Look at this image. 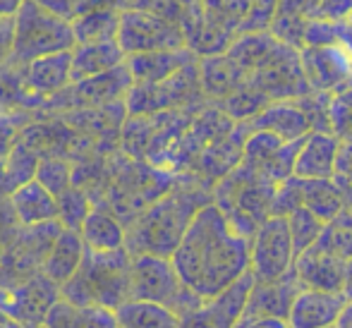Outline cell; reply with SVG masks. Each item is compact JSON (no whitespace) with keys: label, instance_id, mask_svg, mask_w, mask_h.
Listing matches in <instances>:
<instances>
[{"label":"cell","instance_id":"9c48e42d","mask_svg":"<svg viewBox=\"0 0 352 328\" xmlns=\"http://www.w3.org/2000/svg\"><path fill=\"white\" fill-rule=\"evenodd\" d=\"M118 43L125 56H140V53L156 51H180L187 48V39L180 24L170 22L153 10H140V12H122L120 34Z\"/></svg>","mask_w":352,"mask_h":328},{"label":"cell","instance_id":"3957f363","mask_svg":"<svg viewBox=\"0 0 352 328\" xmlns=\"http://www.w3.org/2000/svg\"><path fill=\"white\" fill-rule=\"evenodd\" d=\"M132 254L127 250L96 254L87 252L82 268L60 287V297L82 307H106L118 311L132 300L130 292Z\"/></svg>","mask_w":352,"mask_h":328},{"label":"cell","instance_id":"8fae6325","mask_svg":"<svg viewBox=\"0 0 352 328\" xmlns=\"http://www.w3.org/2000/svg\"><path fill=\"white\" fill-rule=\"evenodd\" d=\"M247 82L259 89L271 101H297L311 94L302 67V56L297 48L278 43L276 51Z\"/></svg>","mask_w":352,"mask_h":328},{"label":"cell","instance_id":"7a4b0ae2","mask_svg":"<svg viewBox=\"0 0 352 328\" xmlns=\"http://www.w3.org/2000/svg\"><path fill=\"white\" fill-rule=\"evenodd\" d=\"M211 201L213 190L206 187V182H201L195 175H192V180L177 177L173 190L168 195H163L158 201H153L127 228L125 250L132 256L153 254L173 259L190 223Z\"/></svg>","mask_w":352,"mask_h":328},{"label":"cell","instance_id":"1f68e13d","mask_svg":"<svg viewBox=\"0 0 352 328\" xmlns=\"http://www.w3.org/2000/svg\"><path fill=\"white\" fill-rule=\"evenodd\" d=\"M271 103H274V101H271L269 96H264L259 89L252 87V84L247 82V84H242V87L237 89L232 96H228L226 101L216 103V106L221 108V111L226 113L232 122H237V125H245V122L254 120V118L259 116L264 108H269Z\"/></svg>","mask_w":352,"mask_h":328},{"label":"cell","instance_id":"c3c4849f","mask_svg":"<svg viewBox=\"0 0 352 328\" xmlns=\"http://www.w3.org/2000/svg\"><path fill=\"white\" fill-rule=\"evenodd\" d=\"M338 328H352V302H348L343 309V314H340L338 324H336Z\"/></svg>","mask_w":352,"mask_h":328},{"label":"cell","instance_id":"74e56055","mask_svg":"<svg viewBox=\"0 0 352 328\" xmlns=\"http://www.w3.org/2000/svg\"><path fill=\"white\" fill-rule=\"evenodd\" d=\"M43 328H84V309L60 297L48 309L46 319H43Z\"/></svg>","mask_w":352,"mask_h":328},{"label":"cell","instance_id":"b9f144b4","mask_svg":"<svg viewBox=\"0 0 352 328\" xmlns=\"http://www.w3.org/2000/svg\"><path fill=\"white\" fill-rule=\"evenodd\" d=\"M14 48V17L0 19V69L10 63Z\"/></svg>","mask_w":352,"mask_h":328},{"label":"cell","instance_id":"7c38bea8","mask_svg":"<svg viewBox=\"0 0 352 328\" xmlns=\"http://www.w3.org/2000/svg\"><path fill=\"white\" fill-rule=\"evenodd\" d=\"M60 300V287L48 281L43 273H36L22 285L0 290V311L17 321L24 328L43 326L48 309Z\"/></svg>","mask_w":352,"mask_h":328},{"label":"cell","instance_id":"603a6c76","mask_svg":"<svg viewBox=\"0 0 352 328\" xmlns=\"http://www.w3.org/2000/svg\"><path fill=\"white\" fill-rule=\"evenodd\" d=\"M199 82L206 101L221 103L247 84V74L232 63L228 53L199 58Z\"/></svg>","mask_w":352,"mask_h":328},{"label":"cell","instance_id":"f546056e","mask_svg":"<svg viewBox=\"0 0 352 328\" xmlns=\"http://www.w3.org/2000/svg\"><path fill=\"white\" fill-rule=\"evenodd\" d=\"M116 314L120 328H182L180 316L156 302L130 300Z\"/></svg>","mask_w":352,"mask_h":328},{"label":"cell","instance_id":"2e32d148","mask_svg":"<svg viewBox=\"0 0 352 328\" xmlns=\"http://www.w3.org/2000/svg\"><path fill=\"white\" fill-rule=\"evenodd\" d=\"M345 263H348V259H340L338 254L329 252L324 245H314L305 254L297 256L292 273H295L297 283L302 287L343 292Z\"/></svg>","mask_w":352,"mask_h":328},{"label":"cell","instance_id":"e575fe53","mask_svg":"<svg viewBox=\"0 0 352 328\" xmlns=\"http://www.w3.org/2000/svg\"><path fill=\"white\" fill-rule=\"evenodd\" d=\"M94 208V201L82 187L72 185L65 195L58 197V223L65 230H82L84 221L89 218Z\"/></svg>","mask_w":352,"mask_h":328},{"label":"cell","instance_id":"60d3db41","mask_svg":"<svg viewBox=\"0 0 352 328\" xmlns=\"http://www.w3.org/2000/svg\"><path fill=\"white\" fill-rule=\"evenodd\" d=\"M84 328H120L118 314L106 307H87L84 309Z\"/></svg>","mask_w":352,"mask_h":328},{"label":"cell","instance_id":"d4e9b609","mask_svg":"<svg viewBox=\"0 0 352 328\" xmlns=\"http://www.w3.org/2000/svg\"><path fill=\"white\" fill-rule=\"evenodd\" d=\"M8 199L12 204V211L17 216L19 226L32 228L58 221V199L43 185H38L36 180L17 187Z\"/></svg>","mask_w":352,"mask_h":328},{"label":"cell","instance_id":"8992f818","mask_svg":"<svg viewBox=\"0 0 352 328\" xmlns=\"http://www.w3.org/2000/svg\"><path fill=\"white\" fill-rule=\"evenodd\" d=\"M130 292L132 300L156 302L175 311L180 319H187L201 309L204 300L187 290L177 273L175 263L168 256L137 254L130 266Z\"/></svg>","mask_w":352,"mask_h":328},{"label":"cell","instance_id":"ee69618b","mask_svg":"<svg viewBox=\"0 0 352 328\" xmlns=\"http://www.w3.org/2000/svg\"><path fill=\"white\" fill-rule=\"evenodd\" d=\"M120 12H140V10H153L156 0H113Z\"/></svg>","mask_w":352,"mask_h":328},{"label":"cell","instance_id":"ba28073f","mask_svg":"<svg viewBox=\"0 0 352 328\" xmlns=\"http://www.w3.org/2000/svg\"><path fill=\"white\" fill-rule=\"evenodd\" d=\"M132 87H135V79H132V72L125 61V65L111 69V72L82 79V82H72L65 91L48 98L38 116H65V113L82 111V108H101L111 106V103H120L127 98Z\"/></svg>","mask_w":352,"mask_h":328},{"label":"cell","instance_id":"8d00e7d4","mask_svg":"<svg viewBox=\"0 0 352 328\" xmlns=\"http://www.w3.org/2000/svg\"><path fill=\"white\" fill-rule=\"evenodd\" d=\"M280 0H250V12L240 27V34L250 32H269Z\"/></svg>","mask_w":352,"mask_h":328},{"label":"cell","instance_id":"484cf974","mask_svg":"<svg viewBox=\"0 0 352 328\" xmlns=\"http://www.w3.org/2000/svg\"><path fill=\"white\" fill-rule=\"evenodd\" d=\"M127 56L118 41L111 43H79L72 51V82L96 77L125 65Z\"/></svg>","mask_w":352,"mask_h":328},{"label":"cell","instance_id":"f35d334b","mask_svg":"<svg viewBox=\"0 0 352 328\" xmlns=\"http://www.w3.org/2000/svg\"><path fill=\"white\" fill-rule=\"evenodd\" d=\"M36 3H41L43 8L53 10V12H58L60 17L70 19V22L72 19H77L79 14L94 10V8H116L113 0H36Z\"/></svg>","mask_w":352,"mask_h":328},{"label":"cell","instance_id":"5bb4252c","mask_svg":"<svg viewBox=\"0 0 352 328\" xmlns=\"http://www.w3.org/2000/svg\"><path fill=\"white\" fill-rule=\"evenodd\" d=\"M254 273H245L228 290L206 300L199 311L182 319V328H237L245 321V311L250 305V295L254 290Z\"/></svg>","mask_w":352,"mask_h":328},{"label":"cell","instance_id":"d6a6232c","mask_svg":"<svg viewBox=\"0 0 352 328\" xmlns=\"http://www.w3.org/2000/svg\"><path fill=\"white\" fill-rule=\"evenodd\" d=\"M34 180L46 187V190L58 199L74 185V163L70 158H63V156L41 158Z\"/></svg>","mask_w":352,"mask_h":328},{"label":"cell","instance_id":"7bdbcfd3","mask_svg":"<svg viewBox=\"0 0 352 328\" xmlns=\"http://www.w3.org/2000/svg\"><path fill=\"white\" fill-rule=\"evenodd\" d=\"M237 328H290V324L280 316H254V319H245Z\"/></svg>","mask_w":352,"mask_h":328},{"label":"cell","instance_id":"7402d4cb","mask_svg":"<svg viewBox=\"0 0 352 328\" xmlns=\"http://www.w3.org/2000/svg\"><path fill=\"white\" fill-rule=\"evenodd\" d=\"M84 256H87V245L82 240V232L63 228V232L53 242L51 252L43 261L41 273L51 283H56L58 287H63L72 276H77V271L84 263Z\"/></svg>","mask_w":352,"mask_h":328},{"label":"cell","instance_id":"277c9868","mask_svg":"<svg viewBox=\"0 0 352 328\" xmlns=\"http://www.w3.org/2000/svg\"><path fill=\"white\" fill-rule=\"evenodd\" d=\"M276 192V182L240 163L230 175L213 185V204L240 235L252 240L261 223L274 216Z\"/></svg>","mask_w":352,"mask_h":328},{"label":"cell","instance_id":"9a60e30c","mask_svg":"<svg viewBox=\"0 0 352 328\" xmlns=\"http://www.w3.org/2000/svg\"><path fill=\"white\" fill-rule=\"evenodd\" d=\"M348 297L333 290H309L302 287L287 314L290 328H331L338 324Z\"/></svg>","mask_w":352,"mask_h":328},{"label":"cell","instance_id":"83f0119b","mask_svg":"<svg viewBox=\"0 0 352 328\" xmlns=\"http://www.w3.org/2000/svg\"><path fill=\"white\" fill-rule=\"evenodd\" d=\"M120 17L122 12L116 8H94L89 12L72 19L74 36L79 43H111L118 41L120 34Z\"/></svg>","mask_w":352,"mask_h":328},{"label":"cell","instance_id":"30bf717a","mask_svg":"<svg viewBox=\"0 0 352 328\" xmlns=\"http://www.w3.org/2000/svg\"><path fill=\"white\" fill-rule=\"evenodd\" d=\"M297 261L287 218L271 216L252 237V273L256 283H276L292 273Z\"/></svg>","mask_w":352,"mask_h":328},{"label":"cell","instance_id":"7dc6e473","mask_svg":"<svg viewBox=\"0 0 352 328\" xmlns=\"http://www.w3.org/2000/svg\"><path fill=\"white\" fill-rule=\"evenodd\" d=\"M343 295L348 297V302H352V256L345 263V283H343Z\"/></svg>","mask_w":352,"mask_h":328},{"label":"cell","instance_id":"d6986e66","mask_svg":"<svg viewBox=\"0 0 352 328\" xmlns=\"http://www.w3.org/2000/svg\"><path fill=\"white\" fill-rule=\"evenodd\" d=\"M24 84L41 106L51 96L65 91L72 84V51L38 58V61L24 65Z\"/></svg>","mask_w":352,"mask_h":328},{"label":"cell","instance_id":"5b68a950","mask_svg":"<svg viewBox=\"0 0 352 328\" xmlns=\"http://www.w3.org/2000/svg\"><path fill=\"white\" fill-rule=\"evenodd\" d=\"M77 48L72 22L36 0H24L14 14V48L12 63L29 65L38 58L70 53Z\"/></svg>","mask_w":352,"mask_h":328},{"label":"cell","instance_id":"bcb514c9","mask_svg":"<svg viewBox=\"0 0 352 328\" xmlns=\"http://www.w3.org/2000/svg\"><path fill=\"white\" fill-rule=\"evenodd\" d=\"M340 43H345L352 51V14L345 22H340Z\"/></svg>","mask_w":352,"mask_h":328},{"label":"cell","instance_id":"f1b7e54d","mask_svg":"<svg viewBox=\"0 0 352 328\" xmlns=\"http://www.w3.org/2000/svg\"><path fill=\"white\" fill-rule=\"evenodd\" d=\"M302 182V208L331 226L343 213L345 197L333 180H300Z\"/></svg>","mask_w":352,"mask_h":328},{"label":"cell","instance_id":"cb8c5ba5","mask_svg":"<svg viewBox=\"0 0 352 328\" xmlns=\"http://www.w3.org/2000/svg\"><path fill=\"white\" fill-rule=\"evenodd\" d=\"M199 58L190 51V48H180V51H156V53H140V56L127 58V67L132 72L135 84H158L166 82L182 67L192 65Z\"/></svg>","mask_w":352,"mask_h":328},{"label":"cell","instance_id":"4dcf8cb0","mask_svg":"<svg viewBox=\"0 0 352 328\" xmlns=\"http://www.w3.org/2000/svg\"><path fill=\"white\" fill-rule=\"evenodd\" d=\"M38 163H41V156L27 142L19 139L3 161V195L10 197L17 187L32 182L36 177Z\"/></svg>","mask_w":352,"mask_h":328},{"label":"cell","instance_id":"836d02e7","mask_svg":"<svg viewBox=\"0 0 352 328\" xmlns=\"http://www.w3.org/2000/svg\"><path fill=\"white\" fill-rule=\"evenodd\" d=\"M287 226H290V235L295 242V252L297 256L305 254L307 250H311L314 245H319V240L326 232V223L321 218H316L311 211L307 208H297L287 216Z\"/></svg>","mask_w":352,"mask_h":328},{"label":"cell","instance_id":"f6af8a7d","mask_svg":"<svg viewBox=\"0 0 352 328\" xmlns=\"http://www.w3.org/2000/svg\"><path fill=\"white\" fill-rule=\"evenodd\" d=\"M24 0H0V19H10L17 14V10L22 8Z\"/></svg>","mask_w":352,"mask_h":328},{"label":"cell","instance_id":"4316f807","mask_svg":"<svg viewBox=\"0 0 352 328\" xmlns=\"http://www.w3.org/2000/svg\"><path fill=\"white\" fill-rule=\"evenodd\" d=\"M278 43L280 41L271 32L237 34L232 46L228 48V56L232 58V63H235V65L247 74V79H250L256 69L269 61V56L276 51Z\"/></svg>","mask_w":352,"mask_h":328},{"label":"cell","instance_id":"f907efd6","mask_svg":"<svg viewBox=\"0 0 352 328\" xmlns=\"http://www.w3.org/2000/svg\"><path fill=\"white\" fill-rule=\"evenodd\" d=\"M38 328H43V326H38Z\"/></svg>","mask_w":352,"mask_h":328},{"label":"cell","instance_id":"44dd1931","mask_svg":"<svg viewBox=\"0 0 352 328\" xmlns=\"http://www.w3.org/2000/svg\"><path fill=\"white\" fill-rule=\"evenodd\" d=\"M300 290L302 285L297 283L295 273H290L287 278L276 283H254L245 319H254V316H280V319H287L292 302L300 295Z\"/></svg>","mask_w":352,"mask_h":328},{"label":"cell","instance_id":"d590c367","mask_svg":"<svg viewBox=\"0 0 352 328\" xmlns=\"http://www.w3.org/2000/svg\"><path fill=\"white\" fill-rule=\"evenodd\" d=\"M331 134L340 142H352V87L333 94L329 103Z\"/></svg>","mask_w":352,"mask_h":328},{"label":"cell","instance_id":"4fadbf2b","mask_svg":"<svg viewBox=\"0 0 352 328\" xmlns=\"http://www.w3.org/2000/svg\"><path fill=\"white\" fill-rule=\"evenodd\" d=\"M300 56L311 91L333 96V94L352 87V51L345 43L305 46Z\"/></svg>","mask_w":352,"mask_h":328},{"label":"cell","instance_id":"681fc988","mask_svg":"<svg viewBox=\"0 0 352 328\" xmlns=\"http://www.w3.org/2000/svg\"><path fill=\"white\" fill-rule=\"evenodd\" d=\"M331 328H338V326H331Z\"/></svg>","mask_w":352,"mask_h":328},{"label":"cell","instance_id":"e0dca14e","mask_svg":"<svg viewBox=\"0 0 352 328\" xmlns=\"http://www.w3.org/2000/svg\"><path fill=\"white\" fill-rule=\"evenodd\" d=\"M343 142L331 132H311L297 153L295 177L300 180H333L338 175Z\"/></svg>","mask_w":352,"mask_h":328},{"label":"cell","instance_id":"ab89813d","mask_svg":"<svg viewBox=\"0 0 352 328\" xmlns=\"http://www.w3.org/2000/svg\"><path fill=\"white\" fill-rule=\"evenodd\" d=\"M352 14V0H319L311 19H326V22H345Z\"/></svg>","mask_w":352,"mask_h":328},{"label":"cell","instance_id":"ffe728a7","mask_svg":"<svg viewBox=\"0 0 352 328\" xmlns=\"http://www.w3.org/2000/svg\"><path fill=\"white\" fill-rule=\"evenodd\" d=\"M82 240L87 245V252H96V254H108V252H120L125 250L127 242V228L116 213L108 206L98 204L91 208L89 218L82 226Z\"/></svg>","mask_w":352,"mask_h":328},{"label":"cell","instance_id":"6da1fadb","mask_svg":"<svg viewBox=\"0 0 352 328\" xmlns=\"http://www.w3.org/2000/svg\"><path fill=\"white\" fill-rule=\"evenodd\" d=\"M173 263L187 290L206 302L252 271V240L211 201L190 223Z\"/></svg>","mask_w":352,"mask_h":328},{"label":"cell","instance_id":"52a82bcc","mask_svg":"<svg viewBox=\"0 0 352 328\" xmlns=\"http://www.w3.org/2000/svg\"><path fill=\"white\" fill-rule=\"evenodd\" d=\"M206 101L199 82V61L182 67L166 82L158 84H135L125 98L130 116H158V113L201 108Z\"/></svg>","mask_w":352,"mask_h":328},{"label":"cell","instance_id":"ac0fdd59","mask_svg":"<svg viewBox=\"0 0 352 328\" xmlns=\"http://www.w3.org/2000/svg\"><path fill=\"white\" fill-rule=\"evenodd\" d=\"M245 127L247 132H271L283 142H302L311 134V122L300 101H274Z\"/></svg>","mask_w":352,"mask_h":328}]
</instances>
